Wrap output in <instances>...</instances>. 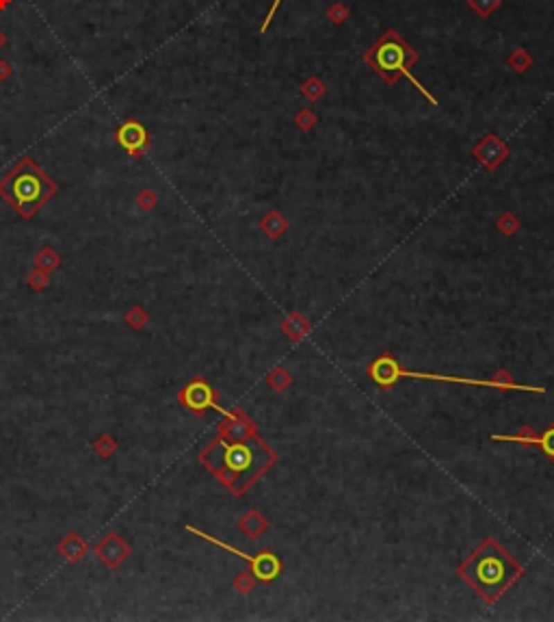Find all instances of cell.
<instances>
[{
    "label": "cell",
    "instance_id": "obj_1",
    "mask_svg": "<svg viewBox=\"0 0 554 622\" xmlns=\"http://www.w3.org/2000/svg\"><path fill=\"white\" fill-rule=\"evenodd\" d=\"M200 460L232 492L239 494L266 469V464H271L273 453L256 438L234 444L219 438L202 451Z\"/></svg>",
    "mask_w": 554,
    "mask_h": 622
},
{
    "label": "cell",
    "instance_id": "obj_2",
    "mask_svg": "<svg viewBox=\"0 0 554 622\" xmlns=\"http://www.w3.org/2000/svg\"><path fill=\"white\" fill-rule=\"evenodd\" d=\"M459 575L487 603H494L522 575V566L494 540H485L472 557L461 566Z\"/></svg>",
    "mask_w": 554,
    "mask_h": 622
},
{
    "label": "cell",
    "instance_id": "obj_3",
    "mask_svg": "<svg viewBox=\"0 0 554 622\" xmlns=\"http://www.w3.org/2000/svg\"><path fill=\"white\" fill-rule=\"evenodd\" d=\"M57 191L59 187L50 180L33 158H22L0 183V198H5L9 206L24 219L37 215L40 208Z\"/></svg>",
    "mask_w": 554,
    "mask_h": 622
},
{
    "label": "cell",
    "instance_id": "obj_4",
    "mask_svg": "<svg viewBox=\"0 0 554 622\" xmlns=\"http://www.w3.org/2000/svg\"><path fill=\"white\" fill-rule=\"evenodd\" d=\"M368 376L377 382L379 386L395 384L399 378H412V380H433V382H451V384H470V386H492V388H515V390H528V393H546L542 386H526V384H515V382H481V380H468V378H453V376H435V373H416L403 369L392 355H381L372 362L368 369Z\"/></svg>",
    "mask_w": 554,
    "mask_h": 622
},
{
    "label": "cell",
    "instance_id": "obj_5",
    "mask_svg": "<svg viewBox=\"0 0 554 622\" xmlns=\"http://www.w3.org/2000/svg\"><path fill=\"white\" fill-rule=\"evenodd\" d=\"M187 531H191V533H195V536L204 538L206 542H212V544H217V546L225 548L227 553H234V555L243 557L245 562H249V564H252V573H254L260 581H273V579L277 577V573H279V568H282L279 560H277L273 553L247 555V553H243V550H239V548H234V546H230V544H225V542H221V540H217V538H212V536H208V533H204V531H200V529H195V527H187Z\"/></svg>",
    "mask_w": 554,
    "mask_h": 622
},
{
    "label": "cell",
    "instance_id": "obj_6",
    "mask_svg": "<svg viewBox=\"0 0 554 622\" xmlns=\"http://www.w3.org/2000/svg\"><path fill=\"white\" fill-rule=\"evenodd\" d=\"M178 399H180V403L184 405V407H189L191 412H195V414H202V412H206V410H219L221 414H225V417H230L223 407H219V403L214 401V390L208 386V382H204V380H193L191 384H187L182 390H180V395H178Z\"/></svg>",
    "mask_w": 554,
    "mask_h": 622
},
{
    "label": "cell",
    "instance_id": "obj_7",
    "mask_svg": "<svg viewBox=\"0 0 554 622\" xmlns=\"http://www.w3.org/2000/svg\"><path fill=\"white\" fill-rule=\"evenodd\" d=\"M397 40V37H395ZM374 63L379 65V69L381 72H392V69H399V72H403V74H407V78L412 81L416 87H418V92L420 94H424L426 98H429V102L431 104H435V98L426 92V89L407 72V67H405V52H403V46H401V42L397 40V42H383L381 46H379V50H377V55H374Z\"/></svg>",
    "mask_w": 554,
    "mask_h": 622
},
{
    "label": "cell",
    "instance_id": "obj_8",
    "mask_svg": "<svg viewBox=\"0 0 554 622\" xmlns=\"http://www.w3.org/2000/svg\"><path fill=\"white\" fill-rule=\"evenodd\" d=\"M96 557L106 566L111 568V571H115V568H119L123 562H126L130 557V546L128 542L123 540L121 536H117V533L109 531L106 536L96 544Z\"/></svg>",
    "mask_w": 554,
    "mask_h": 622
},
{
    "label": "cell",
    "instance_id": "obj_9",
    "mask_svg": "<svg viewBox=\"0 0 554 622\" xmlns=\"http://www.w3.org/2000/svg\"><path fill=\"white\" fill-rule=\"evenodd\" d=\"M117 141L130 156H141L150 146V135H148L146 128H143V124H139L135 119H128L117 131Z\"/></svg>",
    "mask_w": 554,
    "mask_h": 622
},
{
    "label": "cell",
    "instance_id": "obj_10",
    "mask_svg": "<svg viewBox=\"0 0 554 622\" xmlns=\"http://www.w3.org/2000/svg\"><path fill=\"white\" fill-rule=\"evenodd\" d=\"M57 550H59V555H63L65 562L76 564V562H80L83 555L87 553V542L78 536L76 531H69L67 536L59 542Z\"/></svg>",
    "mask_w": 554,
    "mask_h": 622
},
{
    "label": "cell",
    "instance_id": "obj_11",
    "mask_svg": "<svg viewBox=\"0 0 554 622\" xmlns=\"http://www.w3.org/2000/svg\"><path fill=\"white\" fill-rule=\"evenodd\" d=\"M492 440H507V442H524V444H539L544 449V453H548L550 457H554V425L544 432V436L535 438V436H507V434H492Z\"/></svg>",
    "mask_w": 554,
    "mask_h": 622
},
{
    "label": "cell",
    "instance_id": "obj_12",
    "mask_svg": "<svg viewBox=\"0 0 554 622\" xmlns=\"http://www.w3.org/2000/svg\"><path fill=\"white\" fill-rule=\"evenodd\" d=\"M35 264H37L42 271H52L61 264V258L57 252H52L50 247H44V250L37 254V258H35Z\"/></svg>",
    "mask_w": 554,
    "mask_h": 622
},
{
    "label": "cell",
    "instance_id": "obj_13",
    "mask_svg": "<svg viewBox=\"0 0 554 622\" xmlns=\"http://www.w3.org/2000/svg\"><path fill=\"white\" fill-rule=\"evenodd\" d=\"M115 449H117V444H115V440H113L109 434L100 436V438H98V442H96V451H98V455H102V457H109V455H113V453H115Z\"/></svg>",
    "mask_w": 554,
    "mask_h": 622
},
{
    "label": "cell",
    "instance_id": "obj_14",
    "mask_svg": "<svg viewBox=\"0 0 554 622\" xmlns=\"http://www.w3.org/2000/svg\"><path fill=\"white\" fill-rule=\"evenodd\" d=\"M126 323L132 328V330H141L143 326L148 323V312L143 308H132L128 314H126Z\"/></svg>",
    "mask_w": 554,
    "mask_h": 622
},
{
    "label": "cell",
    "instance_id": "obj_15",
    "mask_svg": "<svg viewBox=\"0 0 554 622\" xmlns=\"http://www.w3.org/2000/svg\"><path fill=\"white\" fill-rule=\"evenodd\" d=\"M28 284L33 289H44L48 284V271H33L28 278Z\"/></svg>",
    "mask_w": 554,
    "mask_h": 622
},
{
    "label": "cell",
    "instance_id": "obj_16",
    "mask_svg": "<svg viewBox=\"0 0 554 622\" xmlns=\"http://www.w3.org/2000/svg\"><path fill=\"white\" fill-rule=\"evenodd\" d=\"M279 3L282 0H273V7L269 9V13H266V17H264V24H262V33H266V28H269V24H271V20H273V15H275V11H277V7H279Z\"/></svg>",
    "mask_w": 554,
    "mask_h": 622
}]
</instances>
